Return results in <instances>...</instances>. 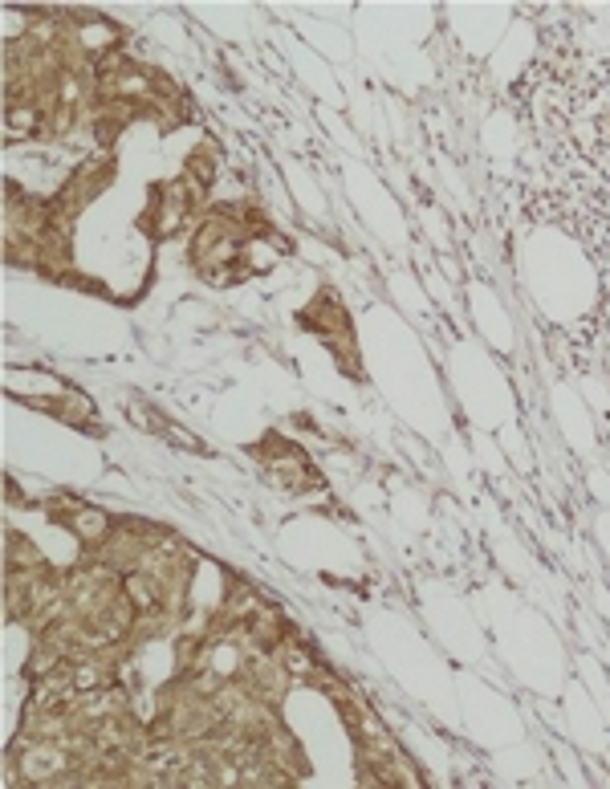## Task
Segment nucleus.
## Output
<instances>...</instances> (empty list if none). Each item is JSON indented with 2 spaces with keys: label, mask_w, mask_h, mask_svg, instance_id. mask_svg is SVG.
Returning <instances> with one entry per match:
<instances>
[{
  "label": "nucleus",
  "mask_w": 610,
  "mask_h": 789,
  "mask_svg": "<svg viewBox=\"0 0 610 789\" xmlns=\"http://www.w3.org/2000/svg\"><path fill=\"white\" fill-rule=\"evenodd\" d=\"M66 521H70V529H74L82 541H90V545H98V541H106V537H110V521H106V513H98V509L70 505Z\"/></svg>",
  "instance_id": "f257e3e1"
}]
</instances>
